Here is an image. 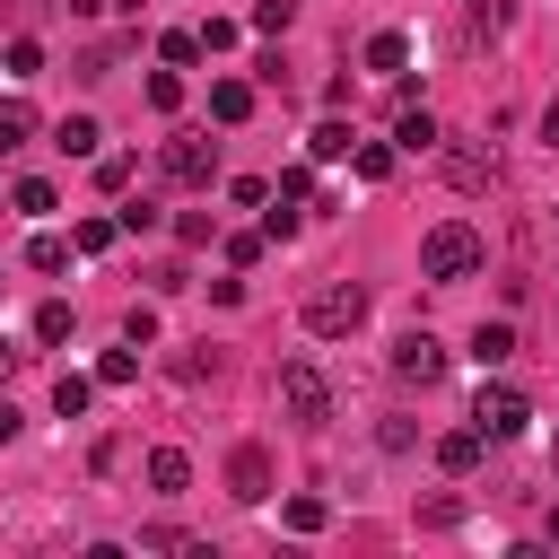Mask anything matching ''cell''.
<instances>
[{
  "label": "cell",
  "instance_id": "17",
  "mask_svg": "<svg viewBox=\"0 0 559 559\" xmlns=\"http://www.w3.org/2000/svg\"><path fill=\"white\" fill-rule=\"evenodd\" d=\"M70 253H79L70 236H35V245H26V271H44V280H61V271H70Z\"/></svg>",
  "mask_w": 559,
  "mask_h": 559
},
{
  "label": "cell",
  "instance_id": "26",
  "mask_svg": "<svg viewBox=\"0 0 559 559\" xmlns=\"http://www.w3.org/2000/svg\"><path fill=\"white\" fill-rule=\"evenodd\" d=\"M271 192H280V201H297V210H306V201H314V157H306V166H280V183H271Z\"/></svg>",
  "mask_w": 559,
  "mask_h": 559
},
{
  "label": "cell",
  "instance_id": "1",
  "mask_svg": "<svg viewBox=\"0 0 559 559\" xmlns=\"http://www.w3.org/2000/svg\"><path fill=\"white\" fill-rule=\"evenodd\" d=\"M480 253H489V245H480L472 218H437V227L419 236V280H437V288H445V280H472Z\"/></svg>",
  "mask_w": 559,
  "mask_h": 559
},
{
  "label": "cell",
  "instance_id": "25",
  "mask_svg": "<svg viewBox=\"0 0 559 559\" xmlns=\"http://www.w3.org/2000/svg\"><path fill=\"white\" fill-rule=\"evenodd\" d=\"M157 52H166L175 70H183V61H201V26H166V35H157Z\"/></svg>",
  "mask_w": 559,
  "mask_h": 559
},
{
  "label": "cell",
  "instance_id": "33",
  "mask_svg": "<svg viewBox=\"0 0 559 559\" xmlns=\"http://www.w3.org/2000/svg\"><path fill=\"white\" fill-rule=\"evenodd\" d=\"M227 201H236V210H262V201H271V183H262V175H236V183H227Z\"/></svg>",
  "mask_w": 559,
  "mask_h": 559
},
{
  "label": "cell",
  "instance_id": "23",
  "mask_svg": "<svg viewBox=\"0 0 559 559\" xmlns=\"http://www.w3.org/2000/svg\"><path fill=\"white\" fill-rule=\"evenodd\" d=\"M280 524H288V533H323V524H332V507H323V498H288V507H280Z\"/></svg>",
  "mask_w": 559,
  "mask_h": 559
},
{
  "label": "cell",
  "instance_id": "40",
  "mask_svg": "<svg viewBox=\"0 0 559 559\" xmlns=\"http://www.w3.org/2000/svg\"><path fill=\"white\" fill-rule=\"evenodd\" d=\"M550 472H559V437H550Z\"/></svg>",
  "mask_w": 559,
  "mask_h": 559
},
{
  "label": "cell",
  "instance_id": "21",
  "mask_svg": "<svg viewBox=\"0 0 559 559\" xmlns=\"http://www.w3.org/2000/svg\"><path fill=\"white\" fill-rule=\"evenodd\" d=\"M87 402H96V376H52V411L61 419H79Z\"/></svg>",
  "mask_w": 559,
  "mask_h": 559
},
{
  "label": "cell",
  "instance_id": "30",
  "mask_svg": "<svg viewBox=\"0 0 559 559\" xmlns=\"http://www.w3.org/2000/svg\"><path fill=\"white\" fill-rule=\"evenodd\" d=\"M35 70H44V44L17 35V44H9V79H35Z\"/></svg>",
  "mask_w": 559,
  "mask_h": 559
},
{
  "label": "cell",
  "instance_id": "38",
  "mask_svg": "<svg viewBox=\"0 0 559 559\" xmlns=\"http://www.w3.org/2000/svg\"><path fill=\"white\" fill-rule=\"evenodd\" d=\"M542 148H559V105H550V114H542Z\"/></svg>",
  "mask_w": 559,
  "mask_h": 559
},
{
  "label": "cell",
  "instance_id": "19",
  "mask_svg": "<svg viewBox=\"0 0 559 559\" xmlns=\"http://www.w3.org/2000/svg\"><path fill=\"white\" fill-rule=\"evenodd\" d=\"M131 376H140V341H122V349H105V358H96V384H105V393H122Z\"/></svg>",
  "mask_w": 559,
  "mask_h": 559
},
{
  "label": "cell",
  "instance_id": "12",
  "mask_svg": "<svg viewBox=\"0 0 559 559\" xmlns=\"http://www.w3.org/2000/svg\"><path fill=\"white\" fill-rule=\"evenodd\" d=\"M367 70H376V79H402V70H411V35H393V26L367 35Z\"/></svg>",
  "mask_w": 559,
  "mask_h": 559
},
{
  "label": "cell",
  "instance_id": "20",
  "mask_svg": "<svg viewBox=\"0 0 559 559\" xmlns=\"http://www.w3.org/2000/svg\"><path fill=\"white\" fill-rule=\"evenodd\" d=\"M349 166H358V183H384V175H393V140H358Z\"/></svg>",
  "mask_w": 559,
  "mask_h": 559
},
{
  "label": "cell",
  "instance_id": "32",
  "mask_svg": "<svg viewBox=\"0 0 559 559\" xmlns=\"http://www.w3.org/2000/svg\"><path fill=\"white\" fill-rule=\"evenodd\" d=\"M35 341H70V306H61V297L35 306Z\"/></svg>",
  "mask_w": 559,
  "mask_h": 559
},
{
  "label": "cell",
  "instance_id": "39",
  "mask_svg": "<svg viewBox=\"0 0 559 559\" xmlns=\"http://www.w3.org/2000/svg\"><path fill=\"white\" fill-rule=\"evenodd\" d=\"M17 358H26V349H9V341H0V384H9V376H17Z\"/></svg>",
  "mask_w": 559,
  "mask_h": 559
},
{
  "label": "cell",
  "instance_id": "29",
  "mask_svg": "<svg viewBox=\"0 0 559 559\" xmlns=\"http://www.w3.org/2000/svg\"><path fill=\"white\" fill-rule=\"evenodd\" d=\"M114 218H122V236H148V227H166V210H157V201H122Z\"/></svg>",
  "mask_w": 559,
  "mask_h": 559
},
{
  "label": "cell",
  "instance_id": "35",
  "mask_svg": "<svg viewBox=\"0 0 559 559\" xmlns=\"http://www.w3.org/2000/svg\"><path fill=\"white\" fill-rule=\"evenodd\" d=\"M419 524H428V533H445V524H463V498H428V507H419Z\"/></svg>",
  "mask_w": 559,
  "mask_h": 559
},
{
  "label": "cell",
  "instance_id": "27",
  "mask_svg": "<svg viewBox=\"0 0 559 559\" xmlns=\"http://www.w3.org/2000/svg\"><path fill=\"white\" fill-rule=\"evenodd\" d=\"M9 201H17V218H52V183H44V175H26Z\"/></svg>",
  "mask_w": 559,
  "mask_h": 559
},
{
  "label": "cell",
  "instance_id": "28",
  "mask_svg": "<svg viewBox=\"0 0 559 559\" xmlns=\"http://www.w3.org/2000/svg\"><path fill=\"white\" fill-rule=\"evenodd\" d=\"M288 17H297V0H253V35H288Z\"/></svg>",
  "mask_w": 559,
  "mask_h": 559
},
{
  "label": "cell",
  "instance_id": "24",
  "mask_svg": "<svg viewBox=\"0 0 559 559\" xmlns=\"http://www.w3.org/2000/svg\"><path fill=\"white\" fill-rule=\"evenodd\" d=\"M297 227H306V210H297V201H280V192H271V201H262V236H297Z\"/></svg>",
  "mask_w": 559,
  "mask_h": 559
},
{
  "label": "cell",
  "instance_id": "4",
  "mask_svg": "<svg viewBox=\"0 0 559 559\" xmlns=\"http://www.w3.org/2000/svg\"><path fill=\"white\" fill-rule=\"evenodd\" d=\"M280 411H288L297 428H323V419H332V376H323L314 358H288V367H280Z\"/></svg>",
  "mask_w": 559,
  "mask_h": 559
},
{
  "label": "cell",
  "instance_id": "6",
  "mask_svg": "<svg viewBox=\"0 0 559 559\" xmlns=\"http://www.w3.org/2000/svg\"><path fill=\"white\" fill-rule=\"evenodd\" d=\"M393 376L428 393V384L445 376V341H437V332H402V341H393Z\"/></svg>",
  "mask_w": 559,
  "mask_h": 559
},
{
  "label": "cell",
  "instance_id": "9",
  "mask_svg": "<svg viewBox=\"0 0 559 559\" xmlns=\"http://www.w3.org/2000/svg\"><path fill=\"white\" fill-rule=\"evenodd\" d=\"M437 140H445V131H437V114L402 96V114H393V148H411V157H419V148H437Z\"/></svg>",
  "mask_w": 559,
  "mask_h": 559
},
{
  "label": "cell",
  "instance_id": "3",
  "mask_svg": "<svg viewBox=\"0 0 559 559\" xmlns=\"http://www.w3.org/2000/svg\"><path fill=\"white\" fill-rule=\"evenodd\" d=\"M358 323H367V288H358V280H323V288L306 297V332H314V341H349Z\"/></svg>",
  "mask_w": 559,
  "mask_h": 559
},
{
  "label": "cell",
  "instance_id": "11",
  "mask_svg": "<svg viewBox=\"0 0 559 559\" xmlns=\"http://www.w3.org/2000/svg\"><path fill=\"white\" fill-rule=\"evenodd\" d=\"M96 140H105L96 114H61V122H52V148H61V157H96Z\"/></svg>",
  "mask_w": 559,
  "mask_h": 559
},
{
  "label": "cell",
  "instance_id": "18",
  "mask_svg": "<svg viewBox=\"0 0 559 559\" xmlns=\"http://www.w3.org/2000/svg\"><path fill=\"white\" fill-rule=\"evenodd\" d=\"M472 358H480V367H507V358H515V323H480V332H472Z\"/></svg>",
  "mask_w": 559,
  "mask_h": 559
},
{
  "label": "cell",
  "instance_id": "34",
  "mask_svg": "<svg viewBox=\"0 0 559 559\" xmlns=\"http://www.w3.org/2000/svg\"><path fill=\"white\" fill-rule=\"evenodd\" d=\"M122 341H140V349H148V341H157V306H131V314H122Z\"/></svg>",
  "mask_w": 559,
  "mask_h": 559
},
{
  "label": "cell",
  "instance_id": "13",
  "mask_svg": "<svg viewBox=\"0 0 559 559\" xmlns=\"http://www.w3.org/2000/svg\"><path fill=\"white\" fill-rule=\"evenodd\" d=\"M245 114H253V79H218V87H210V122H227V131H236Z\"/></svg>",
  "mask_w": 559,
  "mask_h": 559
},
{
  "label": "cell",
  "instance_id": "2",
  "mask_svg": "<svg viewBox=\"0 0 559 559\" xmlns=\"http://www.w3.org/2000/svg\"><path fill=\"white\" fill-rule=\"evenodd\" d=\"M157 175L210 192V183H218V140H210V131H166V140H157Z\"/></svg>",
  "mask_w": 559,
  "mask_h": 559
},
{
  "label": "cell",
  "instance_id": "22",
  "mask_svg": "<svg viewBox=\"0 0 559 559\" xmlns=\"http://www.w3.org/2000/svg\"><path fill=\"white\" fill-rule=\"evenodd\" d=\"M114 236H122V218H79V227H70L79 253H114Z\"/></svg>",
  "mask_w": 559,
  "mask_h": 559
},
{
  "label": "cell",
  "instance_id": "15",
  "mask_svg": "<svg viewBox=\"0 0 559 559\" xmlns=\"http://www.w3.org/2000/svg\"><path fill=\"white\" fill-rule=\"evenodd\" d=\"M26 140H35V105L26 96H0V157H17Z\"/></svg>",
  "mask_w": 559,
  "mask_h": 559
},
{
  "label": "cell",
  "instance_id": "16",
  "mask_svg": "<svg viewBox=\"0 0 559 559\" xmlns=\"http://www.w3.org/2000/svg\"><path fill=\"white\" fill-rule=\"evenodd\" d=\"M349 148H358V131H349L341 114H332V122H314V140H306V157H314V166H332V157H349Z\"/></svg>",
  "mask_w": 559,
  "mask_h": 559
},
{
  "label": "cell",
  "instance_id": "37",
  "mask_svg": "<svg viewBox=\"0 0 559 559\" xmlns=\"http://www.w3.org/2000/svg\"><path fill=\"white\" fill-rule=\"evenodd\" d=\"M17 428H26V411H17V402H9V393H0V445H9V437H17Z\"/></svg>",
  "mask_w": 559,
  "mask_h": 559
},
{
  "label": "cell",
  "instance_id": "8",
  "mask_svg": "<svg viewBox=\"0 0 559 559\" xmlns=\"http://www.w3.org/2000/svg\"><path fill=\"white\" fill-rule=\"evenodd\" d=\"M227 498H245V507L271 498V454H262V445H236V454H227Z\"/></svg>",
  "mask_w": 559,
  "mask_h": 559
},
{
  "label": "cell",
  "instance_id": "10",
  "mask_svg": "<svg viewBox=\"0 0 559 559\" xmlns=\"http://www.w3.org/2000/svg\"><path fill=\"white\" fill-rule=\"evenodd\" d=\"M480 445H489V437H480V428L463 419V428H445V437H437V463H445V472L463 480V472H480Z\"/></svg>",
  "mask_w": 559,
  "mask_h": 559
},
{
  "label": "cell",
  "instance_id": "5",
  "mask_svg": "<svg viewBox=\"0 0 559 559\" xmlns=\"http://www.w3.org/2000/svg\"><path fill=\"white\" fill-rule=\"evenodd\" d=\"M472 428H480L489 445H507V437L533 428V402H524L515 384H480V393H472Z\"/></svg>",
  "mask_w": 559,
  "mask_h": 559
},
{
  "label": "cell",
  "instance_id": "7",
  "mask_svg": "<svg viewBox=\"0 0 559 559\" xmlns=\"http://www.w3.org/2000/svg\"><path fill=\"white\" fill-rule=\"evenodd\" d=\"M437 148H445V183H454V192H489V183H498V157H489L480 140H437Z\"/></svg>",
  "mask_w": 559,
  "mask_h": 559
},
{
  "label": "cell",
  "instance_id": "31",
  "mask_svg": "<svg viewBox=\"0 0 559 559\" xmlns=\"http://www.w3.org/2000/svg\"><path fill=\"white\" fill-rule=\"evenodd\" d=\"M148 105L175 114V105H183V79H175V70H148Z\"/></svg>",
  "mask_w": 559,
  "mask_h": 559
},
{
  "label": "cell",
  "instance_id": "36",
  "mask_svg": "<svg viewBox=\"0 0 559 559\" xmlns=\"http://www.w3.org/2000/svg\"><path fill=\"white\" fill-rule=\"evenodd\" d=\"M140 550H192V533H183V524H148V533H140Z\"/></svg>",
  "mask_w": 559,
  "mask_h": 559
},
{
  "label": "cell",
  "instance_id": "14",
  "mask_svg": "<svg viewBox=\"0 0 559 559\" xmlns=\"http://www.w3.org/2000/svg\"><path fill=\"white\" fill-rule=\"evenodd\" d=\"M148 489H166V498L192 489V454H183V445H157V454H148Z\"/></svg>",
  "mask_w": 559,
  "mask_h": 559
}]
</instances>
